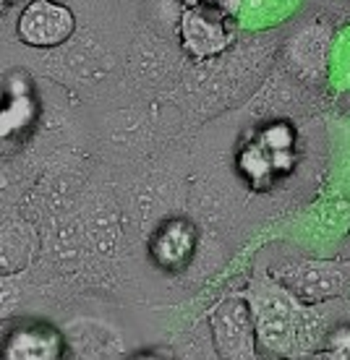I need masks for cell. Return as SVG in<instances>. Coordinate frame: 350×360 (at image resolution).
<instances>
[{"mask_svg": "<svg viewBox=\"0 0 350 360\" xmlns=\"http://www.w3.org/2000/svg\"><path fill=\"white\" fill-rule=\"evenodd\" d=\"M246 300L256 321L259 347L277 358L311 355L314 347H322L332 326H324L319 306L304 303L280 277L256 271L246 288Z\"/></svg>", "mask_w": 350, "mask_h": 360, "instance_id": "cell-1", "label": "cell"}, {"mask_svg": "<svg viewBox=\"0 0 350 360\" xmlns=\"http://www.w3.org/2000/svg\"><path fill=\"white\" fill-rule=\"evenodd\" d=\"M209 324L215 334V347L220 358L227 360H249L256 358L259 337L254 321L251 306L246 295H227L209 311Z\"/></svg>", "mask_w": 350, "mask_h": 360, "instance_id": "cell-2", "label": "cell"}, {"mask_svg": "<svg viewBox=\"0 0 350 360\" xmlns=\"http://www.w3.org/2000/svg\"><path fill=\"white\" fill-rule=\"evenodd\" d=\"M76 18L71 8L55 0H32L16 24L18 39L29 47H58L73 34Z\"/></svg>", "mask_w": 350, "mask_h": 360, "instance_id": "cell-3", "label": "cell"}, {"mask_svg": "<svg viewBox=\"0 0 350 360\" xmlns=\"http://www.w3.org/2000/svg\"><path fill=\"white\" fill-rule=\"evenodd\" d=\"M280 279L304 303H324L345 290L348 269L332 262H298L282 269Z\"/></svg>", "mask_w": 350, "mask_h": 360, "instance_id": "cell-4", "label": "cell"}, {"mask_svg": "<svg viewBox=\"0 0 350 360\" xmlns=\"http://www.w3.org/2000/svg\"><path fill=\"white\" fill-rule=\"evenodd\" d=\"M223 13L207 8H189L180 16V39L189 50L191 58H209V55L223 53L225 47L233 42L230 29L225 27Z\"/></svg>", "mask_w": 350, "mask_h": 360, "instance_id": "cell-5", "label": "cell"}, {"mask_svg": "<svg viewBox=\"0 0 350 360\" xmlns=\"http://www.w3.org/2000/svg\"><path fill=\"white\" fill-rule=\"evenodd\" d=\"M335 34L324 24H311L301 29L287 42V60L290 68L304 79H322L330 73V55H332Z\"/></svg>", "mask_w": 350, "mask_h": 360, "instance_id": "cell-6", "label": "cell"}, {"mask_svg": "<svg viewBox=\"0 0 350 360\" xmlns=\"http://www.w3.org/2000/svg\"><path fill=\"white\" fill-rule=\"evenodd\" d=\"M61 355V337L45 326L16 329L6 342V358L11 360H53Z\"/></svg>", "mask_w": 350, "mask_h": 360, "instance_id": "cell-7", "label": "cell"}, {"mask_svg": "<svg viewBox=\"0 0 350 360\" xmlns=\"http://www.w3.org/2000/svg\"><path fill=\"white\" fill-rule=\"evenodd\" d=\"M301 6L304 0H243L238 11V24L249 32H261V29L282 24Z\"/></svg>", "mask_w": 350, "mask_h": 360, "instance_id": "cell-8", "label": "cell"}, {"mask_svg": "<svg viewBox=\"0 0 350 360\" xmlns=\"http://www.w3.org/2000/svg\"><path fill=\"white\" fill-rule=\"evenodd\" d=\"M327 82H330V86H332L337 94L350 91V24L335 34Z\"/></svg>", "mask_w": 350, "mask_h": 360, "instance_id": "cell-9", "label": "cell"}, {"mask_svg": "<svg viewBox=\"0 0 350 360\" xmlns=\"http://www.w3.org/2000/svg\"><path fill=\"white\" fill-rule=\"evenodd\" d=\"M162 240H168V251L162 256V262L168 259V262H180V259H186L191 251V230L189 225H173L168 230H162Z\"/></svg>", "mask_w": 350, "mask_h": 360, "instance_id": "cell-10", "label": "cell"}, {"mask_svg": "<svg viewBox=\"0 0 350 360\" xmlns=\"http://www.w3.org/2000/svg\"><path fill=\"white\" fill-rule=\"evenodd\" d=\"M322 347H327L322 352L324 358H350V326L342 324L330 329Z\"/></svg>", "mask_w": 350, "mask_h": 360, "instance_id": "cell-11", "label": "cell"}, {"mask_svg": "<svg viewBox=\"0 0 350 360\" xmlns=\"http://www.w3.org/2000/svg\"><path fill=\"white\" fill-rule=\"evenodd\" d=\"M204 3H207V8L217 11V13H223V16H227V13H235V16H238L243 0H204Z\"/></svg>", "mask_w": 350, "mask_h": 360, "instance_id": "cell-12", "label": "cell"}, {"mask_svg": "<svg viewBox=\"0 0 350 360\" xmlns=\"http://www.w3.org/2000/svg\"><path fill=\"white\" fill-rule=\"evenodd\" d=\"M8 3H11V0H3V6H8Z\"/></svg>", "mask_w": 350, "mask_h": 360, "instance_id": "cell-13", "label": "cell"}]
</instances>
